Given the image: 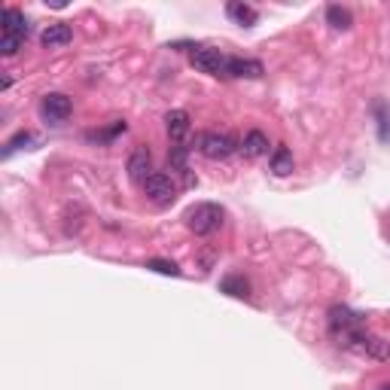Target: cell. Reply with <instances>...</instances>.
Returning a JSON list of instances; mask_svg holds the SVG:
<instances>
[{"label":"cell","mask_w":390,"mask_h":390,"mask_svg":"<svg viewBox=\"0 0 390 390\" xmlns=\"http://www.w3.org/2000/svg\"><path fill=\"white\" fill-rule=\"evenodd\" d=\"M165 125H168V138L174 143H183V138L189 134V113L187 110H171L168 116H165Z\"/></svg>","instance_id":"obj_9"},{"label":"cell","mask_w":390,"mask_h":390,"mask_svg":"<svg viewBox=\"0 0 390 390\" xmlns=\"http://www.w3.org/2000/svg\"><path fill=\"white\" fill-rule=\"evenodd\" d=\"M292 153L287 150V146H278L275 153H271V174H278V177H287V174H292Z\"/></svg>","instance_id":"obj_12"},{"label":"cell","mask_w":390,"mask_h":390,"mask_svg":"<svg viewBox=\"0 0 390 390\" xmlns=\"http://www.w3.org/2000/svg\"><path fill=\"white\" fill-rule=\"evenodd\" d=\"M0 25H4V34H16V37H28V31H31L28 18L18 13V9H13V6L4 9V16H0Z\"/></svg>","instance_id":"obj_11"},{"label":"cell","mask_w":390,"mask_h":390,"mask_svg":"<svg viewBox=\"0 0 390 390\" xmlns=\"http://www.w3.org/2000/svg\"><path fill=\"white\" fill-rule=\"evenodd\" d=\"M122 131H125V122H116L113 129H107V131H101V134H89V138H92V141H113L116 134H122Z\"/></svg>","instance_id":"obj_22"},{"label":"cell","mask_w":390,"mask_h":390,"mask_svg":"<svg viewBox=\"0 0 390 390\" xmlns=\"http://www.w3.org/2000/svg\"><path fill=\"white\" fill-rule=\"evenodd\" d=\"M22 43H25V37L4 34V37H0V52H4V55H16L18 49H22Z\"/></svg>","instance_id":"obj_19"},{"label":"cell","mask_w":390,"mask_h":390,"mask_svg":"<svg viewBox=\"0 0 390 390\" xmlns=\"http://www.w3.org/2000/svg\"><path fill=\"white\" fill-rule=\"evenodd\" d=\"M192 67H199L201 73H211V76H226V55H220L217 49L211 46H192Z\"/></svg>","instance_id":"obj_4"},{"label":"cell","mask_w":390,"mask_h":390,"mask_svg":"<svg viewBox=\"0 0 390 390\" xmlns=\"http://www.w3.org/2000/svg\"><path fill=\"white\" fill-rule=\"evenodd\" d=\"M378 138H382L384 143L390 141V107L387 104H378Z\"/></svg>","instance_id":"obj_17"},{"label":"cell","mask_w":390,"mask_h":390,"mask_svg":"<svg viewBox=\"0 0 390 390\" xmlns=\"http://www.w3.org/2000/svg\"><path fill=\"white\" fill-rule=\"evenodd\" d=\"M71 40H73V28H71V25H61V22H58V25H49L46 31L40 34V43H43L46 49L67 46Z\"/></svg>","instance_id":"obj_10"},{"label":"cell","mask_w":390,"mask_h":390,"mask_svg":"<svg viewBox=\"0 0 390 390\" xmlns=\"http://www.w3.org/2000/svg\"><path fill=\"white\" fill-rule=\"evenodd\" d=\"M187 226L195 232V235H213L223 226V208L213 201H201L195 208L187 211Z\"/></svg>","instance_id":"obj_1"},{"label":"cell","mask_w":390,"mask_h":390,"mask_svg":"<svg viewBox=\"0 0 390 390\" xmlns=\"http://www.w3.org/2000/svg\"><path fill=\"white\" fill-rule=\"evenodd\" d=\"M378 390H390V382H387V384H382V387H378Z\"/></svg>","instance_id":"obj_23"},{"label":"cell","mask_w":390,"mask_h":390,"mask_svg":"<svg viewBox=\"0 0 390 390\" xmlns=\"http://www.w3.org/2000/svg\"><path fill=\"white\" fill-rule=\"evenodd\" d=\"M238 150V143L232 134H220V131H204L199 134V153L208 159H229Z\"/></svg>","instance_id":"obj_3"},{"label":"cell","mask_w":390,"mask_h":390,"mask_svg":"<svg viewBox=\"0 0 390 390\" xmlns=\"http://www.w3.org/2000/svg\"><path fill=\"white\" fill-rule=\"evenodd\" d=\"M71 113H73V101L67 95L52 92V95L43 98V116H46L49 122H64Z\"/></svg>","instance_id":"obj_6"},{"label":"cell","mask_w":390,"mask_h":390,"mask_svg":"<svg viewBox=\"0 0 390 390\" xmlns=\"http://www.w3.org/2000/svg\"><path fill=\"white\" fill-rule=\"evenodd\" d=\"M226 13H229V18H235V22L244 25V28L256 25V18H259L256 9L247 6V4H229V6H226Z\"/></svg>","instance_id":"obj_13"},{"label":"cell","mask_w":390,"mask_h":390,"mask_svg":"<svg viewBox=\"0 0 390 390\" xmlns=\"http://www.w3.org/2000/svg\"><path fill=\"white\" fill-rule=\"evenodd\" d=\"M143 192H146V199H150L153 204H159V208H165V204H171L174 199H177V180L171 177V174H162V171H155L150 180L143 183Z\"/></svg>","instance_id":"obj_2"},{"label":"cell","mask_w":390,"mask_h":390,"mask_svg":"<svg viewBox=\"0 0 390 390\" xmlns=\"http://www.w3.org/2000/svg\"><path fill=\"white\" fill-rule=\"evenodd\" d=\"M241 153L247 155V159H259V155H266L268 153V134L259 131V129L247 131V134H244V141H241Z\"/></svg>","instance_id":"obj_8"},{"label":"cell","mask_w":390,"mask_h":390,"mask_svg":"<svg viewBox=\"0 0 390 390\" xmlns=\"http://www.w3.org/2000/svg\"><path fill=\"white\" fill-rule=\"evenodd\" d=\"M363 354L372 357V360H390V341L378 338V336H369L366 345H363Z\"/></svg>","instance_id":"obj_15"},{"label":"cell","mask_w":390,"mask_h":390,"mask_svg":"<svg viewBox=\"0 0 390 390\" xmlns=\"http://www.w3.org/2000/svg\"><path fill=\"white\" fill-rule=\"evenodd\" d=\"M326 22L336 28V31H348L354 25V16L348 13L345 6H326Z\"/></svg>","instance_id":"obj_14"},{"label":"cell","mask_w":390,"mask_h":390,"mask_svg":"<svg viewBox=\"0 0 390 390\" xmlns=\"http://www.w3.org/2000/svg\"><path fill=\"white\" fill-rule=\"evenodd\" d=\"M226 76H238V80H259L262 64L256 58H229L226 61Z\"/></svg>","instance_id":"obj_7"},{"label":"cell","mask_w":390,"mask_h":390,"mask_svg":"<svg viewBox=\"0 0 390 390\" xmlns=\"http://www.w3.org/2000/svg\"><path fill=\"white\" fill-rule=\"evenodd\" d=\"M223 292L244 299V296H247V280H244V278H226V280H223Z\"/></svg>","instance_id":"obj_18"},{"label":"cell","mask_w":390,"mask_h":390,"mask_svg":"<svg viewBox=\"0 0 390 390\" xmlns=\"http://www.w3.org/2000/svg\"><path fill=\"white\" fill-rule=\"evenodd\" d=\"M146 268L159 271V275H171V278H177V275H180V268L174 266V262H168V259H150V262H146Z\"/></svg>","instance_id":"obj_20"},{"label":"cell","mask_w":390,"mask_h":390,"mask_svg":"<svg viewBox=\"0 0 390 390\" xmlns=\"http://www.w3.org/2000/svg\"><path fill=\"white\" fill-rule=\"evenodd\" d=\"M187 159H189L187 146H183V143L171 146V155H168V162H171V168H174V171H180V174H189V165H187Z\"/></svg>","instance_id":"obj_16"},{"label":"cell","mask_w":390,"mask_h":390,"mask_svg":"<svg viewBox=\"0 0 390 390\" xmlns=\"http://www.w3.org/2000/svg\"><path fill=\"white\" fill-rule=\"evenodd\" d=\"M125 171H129V177L134 183H146L153 177V155L146 146H134L131 155H129V165H125Z\"/></svg>","instance_id":"obj_5"},{"label":"cell","mask_w":390,"mask_h":390,"mask_svg":"<svg viewBox=\"0 0 390 390\" xmlns=\"http://www.w3.org/2000/svg\"><path fill=\"white\" fill-rule=\"evenodd\" d=\"M31 141H34V138H31V134H28V131H18V134H16V138H13V141H9V143H6V150H4V155H13V153L18 150V146H22V143H31Z\"/></svg>","instance_id":"obj_21"}]
</instances>
